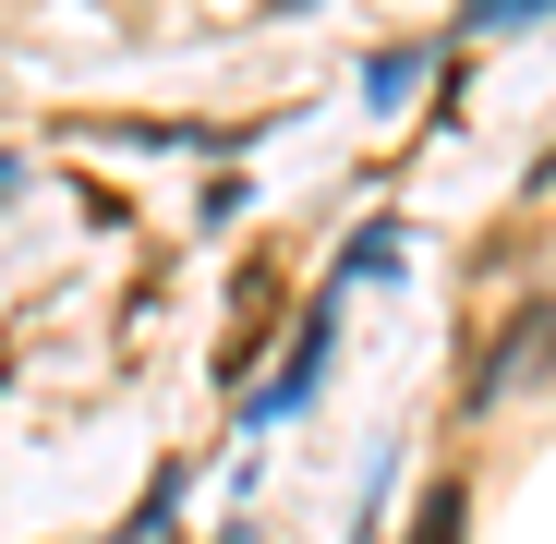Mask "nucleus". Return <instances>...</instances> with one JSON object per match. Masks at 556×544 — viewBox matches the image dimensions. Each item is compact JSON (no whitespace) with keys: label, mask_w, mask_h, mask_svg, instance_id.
<instances>
[{"label":"nucleus","mask_w":556,"mask_h":544,"mask_svg":"<svg viewBox=\"0 0 556 544\" xmlns=\"http://www.w3.org/2000/svg\"><path fill=\"white\" fill-rule=\"evenodd\" d=\"M544 363H556V303H520V327L496 339V363L472 376V400H496L508 376H544Z\"/></svg>","instance_id":"f257e3e1"},{"label":"nucleus","mask_w":556,"mask_h":544,"mask_svg":"<svg viewBox=\"0 0 556 544\" xmlns=\"http://www.w3.org/2000/svg\"><path fill=\"white\" fill-rule=\"evenodd\" d=\"M388 266H400V230L376 218V230H351V254H339V279H388Z\"/></svg>","instance_id":"f03ea898"},{"label":"nucleus","mask_w":556,"mask_h":544,"mask_svg":"<svg viewBox=\"0 0 556 544\" xmlns=\"http://www.w3.org/2000/svg\"><path fill=\"white\" fill-rule=\"evenodd\" d=\"M459 508H472L459 484H424V520H412V544H459Z\"/></svg>","instance_id":"7ed1b4c3"},{"label":"nucleus","mask_w":556,"mask_h":544,"mask_svg":"<svg viewBox=\"0 0 556 544\" xmlns=\"http://www.w3.org/2000/svg\"><path fill=\"white\" fill-rule=\"evenodd\" d=\"M532 13H556V0H472V25L496 37V25H532Z\"/></svg>","instance_id":"20e7f679"},{"label":"nucleus","mask_w":556,"mask_h":544,"mask_svg":"<svg viewBox=\"0 0 556 544\" xmlns=\"http://www.w3.org/2000/svg\"><path fill=\"white\" fill-rule=\"evenodd\" d=\"M0 194H13V169H0Z\"/></svg>","instance_id":"39448f33"}]
</instances>
